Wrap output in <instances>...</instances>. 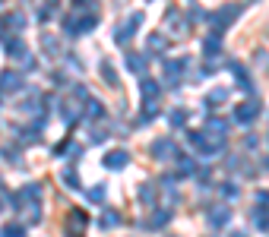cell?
Here are the masks:
<instances>
[{
    "instance_id": "6da1fadb",
    "label": "cell",
    "mask_w": 269,
    "mask_h": 237,
    "mask_svg": "<svg viewBox=\"0 0 269 237\" xmlns=\"http://www.w3.org/2000/svg\"><path fill=\"white\" fill-rule=\"evenodd\" d=\"M260 114V98H250V101H241L238 108H234V120L238 123H254Z\"/></svg>"
},
{
    "instance_id": "7a4b0ae2",
    "label": "cell",
    "mask_w": 269,
    "mask_h": 237,
    "mask_svg": "<svg viewBox=\"0 0 269 237\" xmlns=\"http://www.w3.org/2000/svg\"><path fill=\"white\" fill-rule=\"evenodd\" d=\"M140 22H143V13H130L127 25H120V29H117V45H127V41L133 38V32L140 29Z\"/></svg>"
},
{
    "instance_id": "3957f363",
    "label": "cell",
    "mask_w": 269,
    "mask_h": 237,
    "mask_svg": "<svg viewBox=\"0 0 269 237\" xmlns=\"http://www.w3.org/2000/svg\"><path fill=\"white\" fill-rule=\"evenodd\" d=\"M101 165H105L108 171H120V168H127V165H130V155H127L124 149H111Z\"/></svg>"
},
{
    "instance_id": "277c9868",
    "label": "cell",
    "mask_w": 269,
    "mask_h": 237,
    "mask_svg": "<svg viewBox=\"0 0 269 237\" xmlns=\"http://www.w3.org/2000/svg\"><path fill=\"white\" fill-rule=\"evenodd\" d=\"M22 86V76L13 73V70H3L0 73V92H19Z\"/></svg>"
},
{
    "instance_id": "5b68a950",
    "label": "cell",
    "mask_w": 269,
    "mask_h": 237,
    "mask_svg": "<svg viewBox=\"0 0 269 237\" xmlns=\"http://www.w3.org/2000/svg\"><path fill=\"white\" fill-rule=\"evenodd\" d=\"M95 25V16H83V19H67V35H80V32H89Z\"/></svg>"
},
{
    "instance_id": "8992f818",
    "label": "cell",
    "mask_w": 269,
    "mask_h": 237,
    "mask_svg": "<svg viewBox=\"0 0 269 237\" xmlns=\"http://www.w3.org/2000/svg\"><path fill=\"white\" fill-rule=\"evenodd\" d=\"M152 155L155 158H175L178 155V146L171 139H155L152 142Z\"/></svg>"
},
{
    "instance_id": "52a82bcc",
    "label": "cell",
    "mask_w": 269,
    "mask_h": 237,
    "mask_svg": "<svg viewBox=\"0 0 269 237\" xmlns=\"http://www.w3.org/2000/svg\"><path fill=\"white\" fill-rule=\"evenodd\" d=\"M234 13H241V6H238V3H231V6H222V10L215 13V29H225V25H231Z\"/></svg>"
},
{
    "instance_id": "ba28073f",
    "label": "cell",
    "mask_w": 269,
    "mask_h": 237,
    "mask_svg": "<svg viewBox=\"0 0 269 237\" xmlns=\"http://www.w3.org/2000/svg\"><path fill=\"white\" fill-rule=\"evenodd\" d=\"M228 222H231V212H228L225 206H215L212 212H209V225H212V228H225Z\"/></svg>"
},
{
    "instance_id": "9c48e42d",
    "label": "cell",
    "mask_w": 269,
    "mask_h": 237,
    "mask_svg": "<svg viewBox=\"0 0 269 237\" xmlns=\"http://www.w3.org/2000/svg\"><path fill=\"white\" fill-rule=\"evenodd\" d=\"M206 133H215V136H228V120H222V117H209V120H206Z\"/></svg>"
},
{
    "instance_id": "30bf717a",
    "label": "cell",
    "mask_w": 269,
    "mask_h": 237,
    "mask_svg": "<svg viewBox=\"0 0 269 237\" xmlns=\"http://www.w3.org/2000/svg\"><path fill=\"white\" fill-rule=\"evenodd\" d=\"M3 48H6V54H10V57H19V60H22L25 54H29V51H25V45H22L19 38H10V41H6Z\"/></svg>"
},
{
    "instance_id": "8fae6325",
    "label": "cell",
    "mask_w": 269,
    "mask_h": 237,
    "mask_svg": "<svg viewBox=\"0 0 269 237\" xmlns=\"http://www.w3.org/2000/svg\"><path fill=\"white\" fill-rule=\"evenodd\" d=\"M184 63H187V60H178V63L168 60V63H165V76H168V82H178V79H180V70H184Z\"/></svg>"
},
{
    "instance_id": "7c38bea8",
    "label": "cell",
    "mask_w": 269,
    "mask_h": 237,
    "mask_svg": "<svg viewBox=\"0 0 269 237\" xmlns=\"http://www.w3.org/2000/svg\"><path fill=\"white\" fill-rule=\"evenodd\" d=\"M254 225L260 228V231H269V209L266 206H260L257 212H254Z\"/></svg>"
},
{
    "instance_id": "4fadbf2b",
    "label": "cell",
    "mask_w": 269,
    "mask_h": 237,
    "mask_svg": "<svg viewBox=\"0 0 269 237\" xmlns=\"http://www.w3.org/2000/svg\"><path fill=\"white\" fill-rule=\"evenodd\" d=\"M146 48H149V54H165V51H168V41H165L162 35H152Z\"/></svg>"
},
{
    "instance_id": "5bb4252c",
    "label": "cell",
    "mask_w": 269,
    "mask_h": 237,
    "mask_svg": "<svg viewBox=\"0 0 269 237\" xmlns=\"http://www.w3.org/2000/svg\"><path fill=\"white\" fill-rule=\"evenodd\" d=\"M168 218H171V215L162 209V212H155V215H152V222H146V228H149V231H159V228L168 225Z\"/></svg>"
},
{
    "instance_id": "9a60e30c",
    "label": "cell",
    "mask_w": 269,
    "mask_h": 237,
    "mask_svg": "<svg viewBox=\"0 0 269 237\" xmlns=\"http://www.w3.org/2000/svg\"><path fill=\"white\" fill-rule=\"evenodd\" d=\"M70 231H86V212H80V209H76V212H70Z\"/></svg>"
},
{
    "instance_id": "2e32d148",
    "label": "cell",
    "mask_w": 269,
    "mask_h": 237,
    "mask_svg": "<svg viewBox=\"0 0 269 237\" xmlns=\"http://www.w3.org/2000/svg\"><path fill=\"white\" fill-rule=\"evenodd\" d=\"M89 105H86V111H89V117L92 120H101V114H105V105L101 101H92V98H86Z\"/></svg>"
},
{
    "instance_id": "e0dca14e",
    "label": "cell",
    "mask_w": 269,
    "mask_h": 237,
    "mask_svg": "<svg viewBox=\"0 0 269 237\" xmlns=\"http://www.w3.org/2000/svg\"><path fill=\"white\" fill-rule=\"evenodd\" d=\"M117 222H120V215H117V212H111V209H108V212L101 215V222H98V225L105 228V231H111V228H117Z\"/></svg>"
},
{
    "instance_id": "ac0fdd59",
    "label": "cell",
    "mask_w": 269,
    "mask_h": 237,
    "mask_svg": "<svg viewBox=\"0 0 269 237\" xmlns=\"http://www.w3.org/2000/svg\"><path fill=\"white\" fill-rule=\"evenodd\" d=\"M143 98H159V82L155 79H143Z\"/></svg>"
},
{
    "instance_id": "d6986e66",
    "label": "cell",
    "mask_w": 269,
    "mask_h": 237,
    "mask_svg": "<svg viewBox=\"0 0 269 237\" xmlns=\"http://www.w3.org/2000/svg\"><path fill=\"white\" fill-rule=\"evenodd\" d=\"M168 123H171V126H178V130H180V126L187 123V114H184V111H171V114H168Z\"/></svg>"
},
{
    "instance_id": "ffe728a7",
    "label": "cell",
    "mask_w": 269,
    "mask_h": 237,
    "mask_svg": "<svg viewBox=\"0 0 269 237\" xmlns=\"http://www.w3.org/2000/svg\"><path fill=\"white\" fill-rule=\"evenodd\" d=\"M143 63H146V60H143L140 54H130V57H127V66H130L133 73H143Z\"/></svg>"
},
{
    "instance_id": "44dd1931",
    "label": "cell",
    "mask_w": 269,
    "mask_h": 237,
    "mask_svg": "<svg viewBox=\"0 0 269 237\" xmlns=\"http://www.w3.org/2000/svg\"><path fill=\"white\" fill-rule=\"evenodd\" d=\"M101 79H105L108 86H114V82H117V73L111 70V63H101Z\"/></svg>"
},
{
    "instance_id": "7402d4cb",
    "label": "cell",
    "mask_w": 269,
    "mask_h": 237,
    "mask_svg": "<svg viewBox=\"0 0 269 237\" xmlns=\"http://www.w3.org/2000/svg\"><path fill=\"white\" fill-rule=\"evenodd\" d=\"M180 177H190V174H193L196 171V165H193V158H180Z\"/></svg>"
},
{
    "instance_id": "603a6c76",
    "label": "cell",
    "mask_w": 269,
    "mask_h": 237,
    "mask_svg": "<svg viewBox=\"0 0 269 237\" xmlns=\"http://www.w3.org/2000/svg\"><path fill=\"white\" fill-rule=\"evenodd\" d=\"M225 98H228V92H225V89H215V92H212V95H209V98H206V105H222V101H225Z\"/></svg>"
},
{
    "instance_id": "cb8c5ba5",
    "label": "cell",
    "mask_w": 269,
    "mask_h": 237,
    "mask_svg": "<svg viewBox=\"0 0 269 237\" xmlns=\"http://www.w3.org/2000/svg\"><path fill=\"white\" fill-rule=\"evenodd\" d=\"M3 237H25V231H22V225H6Z\"/></svg>"
},
{
    "instance_id": "d4e9b609",
    "label": "cell",
    "mask_w": 269,
    "mask_h": 237,
    "mask_svg": "<svg viewBox=\"0 0 269 237\" xmlns=\"http://www.w3.org/2000/svg\"><path fill=\"white\" fill-rule=\"evenodd\" d=\"M140 199H143V202H149V206L155 202V187H152V183H149V187H143V190H140Z\"/></svg>"
},
{
    "instance_id": "484cf974",
    "label": "cell",
    "mask_w": 269,
    "mask_h": 237,
    "mask_svg": "<svg viewBox=\"0 0 269 237\" xmlns=\"http://www.w3.org/2000/svg\"><path fill=\"white\" fill-rule=\"evenodd\" d=\"M222 199H234V196H238V187H234V183H222Z\"/></svg>"
},
{
    "instance_id": "4316f807",
    "label": "cell",
    "mask_w": 269,
    "mask_h": 237,
    "mask_svg": "<svg viewBox=\"0 0 269 237\" xmlns=\"http://www.w3.org/2000/svg\"><path fill=\"white\" fill-rule=\"evenodd\" d=\"M10 29H16V32L25 29V16H22V13H13V16H10Z\"/></svg>"
},
{
    "instance_id": "83f0119b",
    "label": "cell",
    "mask_w": 269,
    "mask_h": 237,
    "mask_svg": "<svg viewBox=\"0 0 269 237\" xmlns=\"http://www.w3.org/2000/svg\"><path fill=\"white\" fill-rule=\"evenodd\" d=\"M89 199L92 202H105V187H101V183H98V187H92L89 190Z\"/></svg>"
},
{
    "instance_id": "f1b7e54d",
    "label": "cell",
    "mask_w": 269,
    "mask_h": 237,
    "mask_svg": "<svg viewBox=\"0 0 269 237\" xmlns=\"http://www.w3.org/2000/svg\"><path fill=\"white\" fill-rule=\"evenodd\" d=\"M64 183H67V187H80V174H76V171H64Z\"/></svg>"
},
{
    "instance_id": "f546056e",
    "label": "cell",
    "mask_w": 269,
    "mask_h": 237,
    "mask_svg": "<svg viewBox=\"0 0 269 237\" xmlns=\"http://www.w3.org/2000/svg\"><path fill=\"white\" fill-rule=\"evenodd\" d=\"M219 51V35H209L206 38V54H215Z\"/></svg>"
},
{
    "instance_id": "4dcf8cb0",
    "label": "cell",
    "mask_w": 269,
    "mask_h": 237,
    "mask_svg": "<svg viewBox=\"0 0 269 237\" xmlns=\"http://www.w3.org/2000/svg\"><path fill=\"white\" fill-rule=\"evenodd\" d=\"M190 19H193V22H203V19H209V16H206V10L193 6V10H190Z\"/></svg>"
},
{
    "instance_id": "1f68e13d",
    "label": "cell",
    "mask_w": 269,
    "mask_h": 237,
    "mask_svg": "<svg viewBox=\"0 0 269 237\" xmlns=\"http://www.w3.org/2000/svg\"><path fill=\"white\" fill-rule=\"evenodd\" d=\"M260 206H269V190H260V196H257Z\"/></svg>"
},
{
    "instance_id": "d6a6232c",
    "label": "cell",
    "mask_w": 269,
    "mask_h": 237,
    "mask_svg": "<svg viewBox=\"0 0 269 237\" xmlns=\"http://www.w3.org/2000/svg\"><path fill=\"white\" fill-rule=\"evenodd\" d=\"M257 142H260L257 136H247V139H244V149H257Z\"/></svg>"
},
{
    "instance_id": "836d02e7",
    "label": "cell",
    "mask_w": 269,
    "mask_h": 237,
    "mask_svg": "<svg viewBox=\"0 0 269 237\" xmlns=\"http://www.w3.org/2000/svg\"><path fill=\"white\" fill-rule=\"evenodd\" d=\"M95 0H73V6H92Z\"/></svg>"
},
{
    "instance_id": "e575fe53",
    "label": "cell",
    "mask_w": 269,
    "mask_h": 237,
    "mask_svg": "<svg viewBox=\"0 0 269 237\" xmlns=\"http://www.w3.org/2000/svg\"><path fill=\"white\" fill-rule=\"evenodd\" d=\"M231 237H247V234H244V231H234V234H231Z\"/></svg>"
},
{
    "instance_id": "d590c367",
    "label": "cell",
    "mask_w": 269,
    "mask_h": 237,
    "mask_svg": "<svg viewBox=\"0 0 269 237\" xmlns=\"http://www.w3.org/2000/svg\"><path fill=\"white\" fill-rule=\"evenodd\" d=\"M0 29H3V22H0Z\"/></svg>"
}]
</instances>
